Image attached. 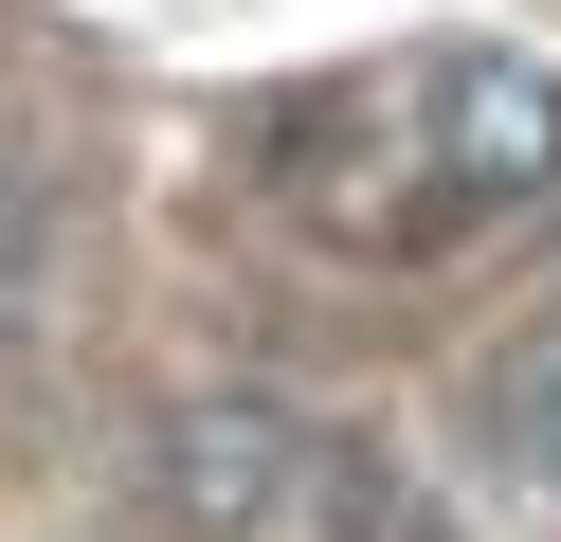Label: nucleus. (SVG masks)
Masks as SVG:
<instances>
[{"mask_svg":"<svg viewBox=\"0 0 561 542\" xmlns=\"http://www.w3.org/2000/svg\"><path fill=\"white\" fill-rule=\"evenodd\" d=\"M561 181V72L543 55H435L399 91V217L380 235H471Z\"/></svg>","mask_w":561,"mask_h":542,"instance_id":"f257e3e1","label":"nucleus"},{"mask_svg":"<svg viewBox=\"0 0 561 542\" xmlns=\"http://www.w3.org/2000/svg\"><path fill=\"white\" fill-rule=\"evenodd\" d=\"M290 488H308L290 397H182V416H163V452H146V506H163L182 542H254Z\"/></svg>","mask_w":561,"mask_h":542,"instance_id":"f03ea898","label":"nucleus"},{"mask_svg":"<svg viewBox=\"0 0 561 542\" xmlns=\"http://www.w3.org/2000/svg\"><path fill=\"white\" fill-rule=\"evenodd\" d=\"M471 416H489V470H507V488H543V506H561V308L525 325L507 361H489V397H471Z\"/></svg>","mask_w":561,"mask_h":542,"instance_id":"7ed1b4c3","label":"nucleus"}]
</instances>
